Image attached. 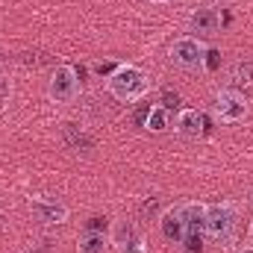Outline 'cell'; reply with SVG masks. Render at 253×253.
Wrapping results in <instances>:
<instances>
[{
	"label": "cell",
	"instance_id": "3",
	"mask_svg": "<svg viewBox=\"0 0 253 253\" xmlns=\"http://www.w3.org/2000/svg\"><path fill=\"white\" fill-rule=\"evenodd\" d=\"M236 230V209L230 203H212L206 206V233L215 242H227Z\"/></svg>",
	"mask_w": 253,
	"mask_h": 253
},
{
	"label": "cell",
	"instance_id": "24",
	"mask_svg": "<svg viewBox=\"0 0 253 253\" xmlns=\"http://www.w3.org/2000/svg\"><path fill=\"white\" fill-rule=\"evenodd\" d=\"M24 253H47L44 248H30V251H24Z\"/></svg>",
	"mask_w": 253,
	"mask_h": 253
},
{
	"label": "cell",
	"instance_id": "23",
	"mask_svg": "<svg viewBox=\"0 0 253 253\" xmlns=\"http://www.w3.org/2000/svg\"><path fill=\"white\" fill-rule=\"evenodd\" d=\"M103 227H106V218H88L85 224V230H94V233H103Z\"/></svg>",
	"mask_w": 253,
	"mask_h": 253
},
{
	"label": "cell",
	"instance_id": "10",
	"mask_svg": "<svg viewBox=\"0 0 253 253\" xmlns=\"http://www.w3.org/2000/svg\"><path fill=\"white\" fill-rule=\"evenodd\" d=\"M177 132H180L183 138H200V135L206 132L203 115H200L197 109H183L180 118H177Z\"/></svg>",
	"mask_w": 253,
	"mask_h": 253
},
{
	"label": "cell",
	"instance_id": "6",
	"mask_svg": "<svg viewBox=\"0 0 253 253\" xmlns=\"http://www.w3.org/2000/svg\"><path fill=\"white\" fill-rule=\"evenodd\" d=\"M30 212H33L42 224H47V227L68 221V206H65L62 200H56V197H47V194L33 197V200H30Z\"/></svg>",
	"mask_w": 253,
	"mask_h": 253
},
{
	"label": "cell",
	"instance_id": "5",
	"mask_svg": "<svg viewBox=\"0 0 253 253\" xmlns=\"http://www.w3.org/2000/svg\"><path fill=\"white\" fill-rule=\"evenodd\" d=\"M215 115H218L224 124H236V121H242V118L248 115V100H245V94L236 91V88H224V91H218V97H215Z\"/></svg>",
	"mask_w": 253,
	"mask_h": 253
},
{
	"label": "cell",
	"instance_id": "19",
	"mask_svg": "<svg viewBox=\"0 0 253 253\" xmlns=\"http://www.w3.org/2000/svg\"><path fill=\"white\" fill-rule=\"evenodd\" d=\"M206 68H209V71H215V68H218V65H221V50H215V47H206Z\"/></svg>",
	"mask_w": 253,
	"mask_h": 253
},
{
	"label": "cell",
	"instance_id": "1",
	"mask_svg": "<svg viewBox=\"0 0 253 253\" xmlns=\"http://www.w3.org/2000/svg\"><path fill=\"white\" fill-rule=\"evenodd\" d=\"M109 94L121 103H132L135 97H141L147 91V77L144 71H138L135 65H118L115 74H109V83H106Z\"/></svg>",
	"mask_w": 253,
	"mask_h": 253
},
{
	"label": "cell",
	"instance_id": "27",
	"mask_svg": "<svg viewBox=\"0 0 253 253\" xmlns=\"http://www.w3.org/2000/svg\"><path fill=\"white\" fill-rule=\"evenodd\" d=\"M251 236H253V224H251Z\"/></svg>",
	"mask_w": 253,
	"mask_h": 253
},
{
	"label": "cell",
	"instance_id": "20",
	"mask_svg": "<svg viewBox=\"0 0 253 253\" xmlns=\"http://www.w3.org/2000/svg\"><path fill=\"white\" fill-rule=\"evenodd\" d=\"M150 109H153L150 103H144V106H138V109L132 112V121H135L138 126H144V124H147V115H150Z\"/></svg>",
	"mask_w": 253,
	"mask_h": 253
},
{
	"label": "cell",
	"instance_id": "13",
	"mask_svg": "<svg viewBox=\"0 0 253 253\" xmlns=\"http://www.w3.org/2000/svg\"><path fill=\"white\" fill-rule=\"evenodd\" d=\"M103 251H106V236H103V233L85 230V233L77 239V253H103Z\"/></svg>",
	"mask_w": 253,
	"mask_h": 253
},
{
	"label": "cell",
	"instance_id": "17",
	"mask_svg": "<svg viewBox=\"0 0 253 253\" xmlns=\"http://www.w3.org/2000/svg\"><path fill=\"white\" fill-rule=\"evenodd\" d=\"M183 242H186V251H189V253H200V251H203V236L186 233V236H183Z\"/></svg>",
	"mask_w": 253,
	"mask_h": 253
},
{
	"label": "cell",
	"instance_id": "2",
	"mask_svg": "<svg viewBox=\"0 0 253 253\" xmlns=\"http://www.w3.org/2000/svg\"><path fill=\"white\" fill-rule=\"evenodd\" d=\"M171 62L177 65L180 71H200L206 62V47L200 44V39L186 36V39H177L171 44Z\"/></svg>",
	"mask_w": 253,
	"mask_h": 253
},
{
	"label": "cell",
	"instance_id": "11",
	"mask_svg": "<svg viewBox=\"0 0 253 253\" xmlns=\"http://www.w3.org/2000/svg\"><path fill=\"white\" fill-rule=\"evenodd\" d=\"M180 212H183L186 233H194V236H203L206 233V206L203 203H183Z\"/></svg>",
	"mask_w": 253,
	"mask_h": 253
},
{
	"label": "cell",
	"instance_id": "8",
	"mask_svg": "<svg viewBox=\"0 0 253 253\" xmlns=\"http://www.w3.org/2000/svg\"><path fill=\"white\" fill-rule=\"evenodd\" d=\"M189 30L194 36H218L221 30V15L212 6H197L189 15Z\"/></svg>",
	"mask_w": 253,
	"mask_h": 253
},
{
	"label": "cell",
	"instance_id": "14",
	"mask_svg": "<svg viewBox=\"0 0 253 253\" xmlns=\"http://www.w3.org/2000/svg\"><path fill=\"white\" fill-rule=\"evenodd\" d=\"M233 83L236 85H245V88L253 85V62L251 59H242V62L233 65Z\"/></svg>",
	"mask_w": 253,
	"mask_h": 253
},
{
	"label": "cell",
	"instance_id": "21",
	"mask_svg": "<svg viewBox=\"0 0 253 253\" xmlns=\"http://www.w3.org/2000/svg\"><path fill=\"white\" fill-rule=\"evenodd\" d=\"M115 71H118L115 62H97L94 65V74H97V77H106V74H115Z\"/></svg>",
	"mask_w": 253,
	"mask_h": 253
},
{
	"label": "cell",
	"instance_id": "18",
	"mask_svg": "<svg viewBox=\"0 0 253 253\" xmlns=\"http://www.w3.org/2000/svg\"><path fill=\"white\" fill-rule=\"evenodd\" d=\"M159 106L177 109V106H180V94H177V91H162V103H159Z\"/></svg>",
	"mask_w": 253,
	"mask_h": 253
},
{
	"label": "cell",
	"instance_id": "25",
	"mask_svg": "<svg viewBox=\"0 0 253 253\" xmlns=\"http://www.w3.org/2000/svg\"><path fill=\"white\" fill-rule=\"evenodd\" d=\"M242 253H253V248H248V251H242Z\"/></svg>",
	"mask_w": 253,
	"mask_h": 253
},
{
	"label": "cell",
	"instance_id": "4",
	"mask_svg": "<svg viewBox=\"0 0 253 253\" xmlns=\"http://www.w3.org/2000/svg\"><path fill=\"white\" fill-rule=\"evenodd\" d=\"M47 91H50V97H53L56 103H71V100L77 97V91H80L77 68H71V65H59V68L53 71V77H50Z\"/></svg>",
	"mask_w": 253,
	"mask_h": 253
},
{
	"label": "cell",
	"instance_id": "16",
	"mask_svg": "<svg viewBox=\"0 0 253 253\" xmlns=\"http://www.w3.org/2000/svg\"><path fill=\"white\" fill-rule=\"evenodd\" d=\"M156 212H159V197H147V200L141 203V209H138L141 218H153Z\"/></svg>",
	"mask_w": 253,
	"mask_h": 253
},
{
	"label": "cell",
	"instance_id": "12",
	"mask_svg": "<svg viewBox=\"0 0 253 253\" xmlns=\"http://www.w3.org/2000/svg\"><path fill=\"white\" fill-rule=\"evenodd\" d=\"M62 132H65V144L74 147V150H91V144H94L91 135H85V129L80 124H71V121H68V124L62 126Z\"/></svg>",
	"mask_w": 253,
	"mask_h": 253
},
{
	"label": "cell",
	"instance_id": "15",
	"mask_svg": "<svg viewBox=\"0 0 253 253\" xmlns=\"http://www.w3.org/2000/svg\"><path fill=\"white\" fill-rule=\"evenodd\" d=\"M147 129H153V132H162L165 126H168V109L165 106H153L150 109V115H147Z\"/></svg>",
	"mask_w": 253,
	"mask_h": 253
},
{
	"label": "cell",
	"instance_id": "26",
	"mask_svg": "<svg viewBox=\"0 0 253 253\" xmlns=\"http://www.w3.org/2000/svg\"><path fill=\"white\" fill-rule=\"evenodd\" d=\"M153 3H168V0H153Z\"/></svg>",
	"mask_w": 253,
	"mask_h": 253
},
{
	"label": "cell",
	"instance_id": "7",
	"mask_svg": "<svg viewBox=\"0 0 253 253\" xmlns=\"http://www.w3.org/2000/svg\"><path fill=\"white\" fill-rule=\"evenodd\" d=\"M112 245L118 253H144V239L132 221H118L112 227Z\"/></svg>",
	"mask_w": 253,
	"mask_h": 253
},
{
	"label": "cell",
	"instance_id": "9",
	"mask_svg": "<svg viewBox=\"0 0 253 253\" xmlns=\"http://www.w3.org/2000/svg\"><path fill=\"white\" fill-rule=\"evenodd\" d=\"M159 227H162V236H165L168 242H183V236H186V224H183V212H180V206L165 209L162 218H159Z\"/></svg>",
	"mask_w": 253,
	"mask_h": 253
},
{
	"label": "cell",
	"instance_id": "22",
	"mask_svg": "<svg viewBox=\"0 0 253 253\" xmlns=\"http://www.w3.org/2000/svg\"><path fill=\"white\" fill-rule=\"evenodd\" d=\"M9 94H12V83H9L6 77H0V106L9 100Z\"/></svg>",
	"mask_w": 253,
	"mask_h": 253
}]
</instances>
